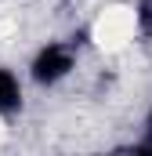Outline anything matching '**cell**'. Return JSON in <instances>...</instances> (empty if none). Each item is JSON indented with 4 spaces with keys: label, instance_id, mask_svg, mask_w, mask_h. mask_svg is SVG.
Returning <instances> with one entry per match:
<instances>
[{
    "label": "cell",
    "instance_id": "cell-1",
    "mask_svg": "<svg viewBox=\"0 0 152 156\" xmlns=\"http://www.w3.org/2000/svg\"><path fill=\"white\" fill-rule=\"evenodd\" d=\"M69 69H73V55L65 47H47V51H40V58L33 62V76L40 83H54L58 76H65Z\"/></svg>",
    "mask_w": 152,
    "mask_h": 156
},
{
    "label": "cell",
    "instance_id": "cell-2",
    "mask_svg": "<svg viewBox=\"0 0 152 156\" xmlns=\"http://www.w3.org/2000/svg\"><path fill=\"white\" fill-rule=\"evenodd\" d=\"M18 105V83L7 76V73H0V109L7 113V109H15Z\"/></svg>",
    "mask_w": 152,
    "mask_h": 156
},
{
    "label": "cell",
    "instance_id": "cell-3",
    "mask_svg": "<svg viewBox=\"0 0 152 156\" xmlns=\"http://www.w3.org/2000/svg\"><path fill=\"white\" fill-rule=\"evenodd\" d=\"M138 22H141V33H152V0L138 4Z\"/></svg>",
    "mask_w": 152,
    "mask_h": 156
}]
</instances>
